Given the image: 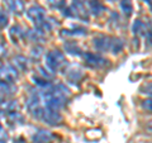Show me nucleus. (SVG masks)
<instances>
[{
	"instance_id": "2f4dec72",
	"label": "nucleus",
	"mask_w": 152,
	"mask_h": 143,
	"mask_svg": "<svg viewBox=\"0 0 152 143\" xmlns=\"http://www.w3.org/2000/svg\"><path fill=\"white\" fill-rule=\"evenodd\" d=\"M143 1H146V3H148V4H151V0H143Z\"/></svg>"
},
{
	"instance_id": "5701e85b",
	"label": "nucleus",
	"mask_w": 152,
	"mask_h": 143,
	"mask_svg": "<svg viewBox=\"0 0 152 143\" xmlns=\"http://www.w3.org/2000/svg\"><path fill=\"white\" fill-rule=\"evenodd\" d=\"M48 1V4L52 7V8H55V9H61V8H64L65 7V4H66V0H47Z\"/></svg>"
},
{
	"instance_id": "c85d7f7f",
	"label": "nucleus",
	"mask_w": 152,
	"mask_h": 143,
	"mask_svg": "<svg viewBox=\"0 0 152 143\" xmlns=\"http://www.w3.org/2000/svg\"><path fill=\"white\" fill-rule=\"evenodd\" d=\"M0 137H7V134H5V133H4V129H3L1 124H0Z\"/></svg>"
},
{
	"instance_id": "0eeeda50",
	"label": "nucleus",
	"mask_w": 152,
	"mask_h": 143,
	"mask_svg": "<svg viewBox=\"0 0 152 143\" xmlns=\"http://www.w3.org/2000/svg\"><path fill=\"white\" fill-rule=\"evenodd\" d=\"M94 47L96 48L98 51H110L112 50V43H113V37H109V36H98L95 37L94 39Z\"/></svg>"
},
{
	"instance_id": "39448f33",
	"label": "nucleus",
	"mask_w": 152,
	"mask_h": 143,
	"mask_svg": "<svg viewBox=\"0 0 152 143\" xmlns=\"http://www.w3.org/2000/svg\"><path fill=\"white\" fill-rule=\"evenodd\" d=\"M41 119L43 122H46L47 124H50V125H57V124H60L61 123V120H62V117H61V114L58 113V110L50 109V108H45Z\"/></svg>"
},
{
	"instance_id": "7c9ffc66",
	"label": "nucleus",
	"mask_w": 152,
	"mask_h": 143,
	"mask_svg": "<svg viewBox=\"0 0 152 143\" xmlns=\"http://www.w3.org/2000/svg\"><path fill=\"white\" fill-rule=\"evenodd\" d=\"M3 117H5V114H4L3 110H0V118H3Z\"/></svg>"
},
{
	"instance_id": "ddd939ff",
	"label": "nucleus",
	"mask_w": 152,
	"mask_h": 143,
	"mask_svg": "<svg viewBox=\"0 0 152 143\" xmlns=\"http://www.w3.org/2000/svg\"><path fill=\"white\" fill-rule=\"evenodd\" d=\"M86 34V29L83 27H74L72 29H64L62 31V36H85Z\"/></svg>"
},
{
	"instance_id": "72a5a7b5",
	"label": "nucleus",
	"mask_w": 152,
	"mask_h": 143,
	"mask_svg": "<svg viewBox=\"0 0 152 143\" xmlns=\"http://www.w3.org/2000/svg\"><path fill=\"white\" fill-rule=\"evenodd\" d=\"M150 5H151V10H152V3H151V4H150Z\"/></svg>"
},
{
	"instance_id": "c756f323",
	"label": "nucleus",
	"mask_w": 152,
	"mask_h": 143,
	"mask_svg": "<svg viewBox=\"0 0 152 143\" xmlns=\"http://www.w3.org/2000/svg\"><path fill=\"white\" fill-rule=\"evenodd\" d=\"M147 128H148L150 131H152V120H151V122L148 123V124H147Z\"/></svg>"
},
{
	"instance_id": "bb28decb",
	"label": "nucleus",
	"mask_w": 152,
	"mask_h": 143,
	"mask_svg": "<svg viewBox=\"0 0 152 143\" xmlns=\"http://www.w3.org/2000/svg\"><path fill=\"white\" fill-rule=\"evenodd\" d=\"M142 108H143L146 112L152 113V99L143 100V101H142Z\"/></svg>"
},
{
	"instance_id": "f03ea898",
	"label": "nucleus",
	"mask_w": 152,
	"mask_h": 143,
	"mask_svg": "<svg viewBox=\"0 0 152 143\" xmlns=\"http://www.w3.org/2000/svg\"><path fill=\"white\" fill-rule=\"evenodd\" d=\"M66 62H67V61H66L65 56L62 55V52H60V51H51L46 55V65L52 72L62 69L66 65Z\"/></svg>"
},
{
	"instance_id": "aec40b11",
	"label": "nucleus",
	"mask_w": 152,
	"mask_h": 143,
	"mask_svg": "<svg viewBox=\"0 0 152 143\" xmlns=\"http://www.w3.org/2000/svg\"><path fill=\"white\" fill-rule=\"evenodd\" d=\"M85 136H86L88 139H90V141H95V139H99V138H102L103 133H102L100 129H89Z\"/></svg>"
},
{
	"instance_id": "473e14b6",
	"label": "nucleus",
	"mask_w": 152,
	"mask_h": 143,
	"mask_svg": "<svg viewBox=\"0 0 152 143\" xmlns=\"http://www.w3.org/2000/svg\"><path fill=\"white\" fill-rule=\"evenodd\" d=\"M108 1H115V0H108Z\"/></svg>"
},
{
	"instance_id": "9d476101",
	"label": "nucleus",
	"mask_w": 152,
	"mask_h": 143,
	"mask_svg": "<svg viewBox=\"0 0 152 143\" xmlns=\"http://www.w3.org/2000/svg\"><path fill=\"white\" fill-rule=\"evenodd\" d=\"M7 5L14 14H22L24 12V4L22 0H7Z\"/></svg>"
},
{
	"instance_id": "2eb2a0df",
	"label": "nucleus",
	"mask_w": 152,
	"mask_h": 143,
	"mask_svg": "<svg viewBox=\"0 0 152 143\" xmlns=\"http://www.w3.org/2000/svg\"><path fill=\"white\" fill-rule=\"evenodd\" d=\"M14 91H15V88L13 86V84L0 81V94L1 95H12Z\"/></svg>"
},
{
	"instance_id": "9b49d317",
	"label": "nucleus",
	"mask_w": 152,
	"mask_h": 143,
	"mask_svg": "<svg viewBox=\"0 0 152 143\" xmlns=\"http://www.w3.org/2000/svg\"><path fill=\"white\" fill-rule=\"evenodd\" d=\"M151 26V24H150ZM150 26L147 27L146 24L142 20H140V19H137V20H134V23H133V27H132V31L134 34H146L147 31H148Z\"/></svg>"
},
{
	"instance_id": "f3484780",
	"label": "nucleus",
	"mask_w": 152,
	"mask_h": 143,
	"mask_svg": "<svg viewBox=\"0 0 152 143\" xmlns=\"http://www.w3.org/2000/svg\"><path fill=\"white\" fill-rule=\"evenodd\" d=\"M27 36H28V38H29L31 41H33V42H38V41H41L42 38H43V32H42L41 29H38V28H36V29L28 31Z\"/></svg>"
},
{
	"instance_id": "4be33fe9",
	"label": "nucleus",
	"mask_w": 152,
	"mask_h": 143,
	"mask_svg": "<svg viewBox=\"0 0 152 143\" xmlns=\"http://www.w3.org/2000/svg\"><path fill=\"white\" fill-rule=\"evenodd\" d=\"M10 36L14 41H17L19 37H23L24 36V32L22 31V28L19 27V26H14L10 28Z\"/></svg>"
},
{
	"instance_id": "f704fd0d",
	"label": "nucleus",
	"mask_w": 152,
	"mask_h": 143,
	"mask_svg": "<svg viewBox=\"0 0 152 143\" xmlns=\"http://www.w3.org/2000/svg\"><path fill=\"white\" fill-rule=\"evenodd\" d=\"M0 143H4V142H3V141H0Z\"/></svg>"
},
{
	"instance_id": "7ed1b4c3",
	"label": "nucleus",
	"mask_w": 152,
	"mask_h": 143,
	"mask_svg": "<svg viewBox=\"0 0 152 143\" xmlns=\"http://www.w3.org/2000/svg\"><path fill=\"white\" fill-rule=\"evenodd\" d=\"M83 57H84L85 63L93 69H102L104 66L108 65V60H105L100 55H95V53H91V52H86V53L83 55Z\"/></svg>"
},
{
	"instance_id": "412c9836",
	"label": "nucleus",
	"mask_w": 152,
	"mask_h": 143,
	"mask_svg": "<svg viewBox=\"0 0 152 143\" xmlns=\"http://www.w3.org/2000/svg\"><path fill=\"white\" fill-rule=\"evenodd\" d=\"M43 55V48H42L41 46H36L33 47L32 51H31V57L33 61H38L41 58V56Z\"/></svg>"
},
{
	"instance_id": "423d86ee",
	"label": "nucleus",
	"mask_w": 152,
	"mask_h": 143,
	"mask_svg": "<svg viewBox=\"0 0 152 143\" xmlns=\"http://www.w3.org/2000/svg\"><path fill=\"white\" fill-rule=\"evenodd\" d=\"M27 15L36 24V27L39 26L41 23L46 19L45 18V9L42 8L41 5H33V7H31L27 10Z\"/></svg>"
},
{
	"instance_id": "6ab92c4d",
	"label": "nucleus",
	"mask_w": 152,
	"mask_h": 143,
	"mask_svg": "<svg viewBox=\"0 0 152 143\" xmlns=\"http://www.w3.org/2000/svg\"><path fill=\"white\" fill-rule=\"evenodd\" d=\"M7 119L9 120V123H22L23 122L22 115L17 112H8Z\"/></svg>"
},
{
	"instance_id": "cd10ccee",
	"label": "nucleus",
	"mask_w": 152,
	"mask_h": 143,
	"mask_svg": "<svg viewBox=\"0 0 152 143\" xmlns=\"http://www.w3.org/2000/svg\"><path fill=\"white\" fill-rule=\"evenodd\" d=\"M141 93L152 96V84H145L143 86H141Z\"/></svg>"
},
{
	"instance_id": "f257e3e1",
	"label": "nucleus",
	"mask_w": 152,
	"mask_h": 143,
	"mask_svg": "<svg viewBox=\"0 0 152 143\" xmlns=\"http://www.w3.org/2000/svg\"><path fill=\"white\" fill-rule=\"evenodd\" d=\"M64 15L65 17H71V18H77V19H81V20H84V22H88L89 20V9L85 8L83 1L75 0V1L72 3V5L65 10Z\"/></svg>"
},
{
	"instance_id": "f8f14e48",
	"label": "nucleus",
	"mask_w": 152,
	"mask_h": 143,
	"mask_svg": "<svg viewBox=\"0 0 152 143\" xmlns=\"http://www.w3.org/2000/svg\"><path fill=\"white\" fill-rule=\"evenodd\" d=\"M83 77V71L80 70L79 67H71L67 71V79L72 82H77L80 81V79Z\"/></svg>"
},
{
	"instance_id": "1a4fd4ad",
	"label": "nucleus",
	"mask_w": 152,
	"mask_h": 143,
	"mask_svg": "<svg viewBox=\"0 0 152 143\" xmlns=\"http://www.w3.org/2000/svg\"><path fill=\"white\" fill-rule=\"evenodd\" d=\"M86 4H88L89 12L94 14V15H100V14L105 10V7H104L100 1H98V0H88Z\"/></svg>"
},
{
	"instance_id": "393cba45",
	"label": "nucleus",
	"mask_w": 152,
	"mask_h": 143,
	"mask_svg": "<svg viewBox=\"0 0 152 143\" xmlns=\"http://www.w3.org/2000/svg\"><path fill=\"white\" fill-rule=\"evenodd\" d=\"M8 15L3 10H0V28H5L8 26Z\"/></svg>"
},
{
	"instance_id": "20e7f679",
	"label": "nucleus",
	"mask_w": 152,
	"mask_h": 143,
	"mask_svg": "<svg viewBox=\"0 0 152 143\" xmlns=\"http://www.w3.org/2000/svg\"><path fill=\"white\" fill-rule=\"evenodd\" d=\"M18 79V70L12 65H1L0 66V81L5 82H15Z\"/></svg>"
},
{
	"instance_id": "4468645a",
	"label": "nucleus",
	"mask_w": 152,
	"mask_h": 143,
	"mask_svg": "<svg viewBox=\"0 0 152 143\" xmlns=\"http://www.w3.org/2000/svg\"><path fill=\"white\" fill-rule=\"evenodd\" d=\"M13 62L15 65V67L19 69L20 71H26L28 69V61L26 57H23V56H15L13 58Z\"/></svg>"
},
{
	"instance_id": "a878e982",
	"label": "nucleus",
	"mask_w": 152,
	"mask_h": 143,
	"mask_svg": "<svg viewBox=\"0 0 152 143\" xmlns=\"http://www.w3.org/2000/svg\"><path fill=\"white\" fill-rule=\"evenodd\" d=\"M146 46L147 47H152V26H150L148 31L146 33Z\"/></svg>"
},
{
	"instance_id": "6e6552de",
	"label": "nucleus",
	"mask_w": 152,
	"mask_h": 143,
	"mask_svg": "<svg viewBox=\"0 0 152 143\" xmlns=\"http://www.w3.org/2000/svg\"><path fill=\"white\" fill-rule=\"evenodd\" d=\"M53 138L52 133L46 129H38L37 133L33 136V142L34 143H48Z\"/></svg>"
},
{
	"instance_id": "b1692460",
	"label": "nucleus",
	"mask_w": 152,
	"mask_h": 143,
	"mask_svg": "<svg viewBox=\"0 0 152 143\" xmlns=\"http://www.w3.org/2000/svg\"><path fill=\"white\" fill-rule=\"evenodd\" d=\"M33 81L42 88H50V84H48V81H47V79H39L38 76H33Z\"/></svg>"
},
{
	"instance_id": "a211bd4d",
	"label": "nucleus",
	"mask_w": 152,
	"mask_h": 143,
	"mask_svg": "<svg viewBox=\"0 0 152 143\" xmlns=\"http://www.w3.org/2000/svg\"><path fill=\"white\" fill-rule=\"evenodd\" d=\"M65 51L67 52V53H70V55H77V56L83 55L80 47L76 46V43H71V42H69V43L65 45Z\"/></svg>"
},
{
	"instance_id": "dca6fc26",
	"label": "nucleus",
	"mask_w": 152,
	"mask_h": 143,
	"mask_svg": "<svg viewBox=\"0 0 152 143\" xmlns=\"http://www.w3.org/2000/svg\"><path fill=\"white\" fill-rule=\"evenodd\" d=\"M121 9L124 13L126 17H131L133 13V4L131 0H122L121 1Z\"/></svg>"
}]
</instances>
